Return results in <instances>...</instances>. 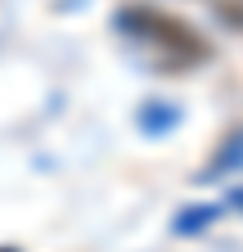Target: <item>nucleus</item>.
Segmentation results:
<instances>
[{
    "instance_id": "f257e3e1",
    "label": "nucleus",
    "mask_w": 243,
    "mask_h": 252,
    "mask_svg": "<svg viewBox=\"0 0 243 252\" xmlns=\"http://www.w3.org/2000/svg\"><path fill=\"white\" fill-rule=\"evenodd\" d=\"M117 27L126 32L131 41L149 45V54L167 59V72H189L194 63H203L212 54L207 36H198V27H189L185 18H176L167 9H149V5H131L117 14Z\"/></svg>"
},
{
    "instance_id": "f03ea898",
    "label": "nucleus",
    "mask_w": 243,
    "mask_h": 252,
    "mask_svg": "<svg viewBox=\"0 0 243 252\" xmlns=\"http://www.w3.org/2000/svg\"><path fill=\"white\" fill-rule=\"evenodd\" d=\"M216 216H221V203H207V207H189V216H176V230H180V234H194V230L212 225Z\"/></svg>"
},
{
    "instance_id": "7ed1b4c3",
    "label": "nucleus",
    "mask_w": 243,
    "mask_h": 252,
    "mask_svg": "<svg viewBox=\"0 0 243 252\" xmlns=\"http://www.w3.org/2000/svg\"><path fill=\"white\" fill-rule=\"evenodd\" d=\"M234 167H243V135H234V140L225 144V153H216V162L207 167V176H203V180H212L216 171H234Z\"/></svg>"
},
{
    "instance_id": "20e7f679",
    "label": "nucleus",
    "mask_w": 243,
    "mask_h": 252,
    "mask_svg": "<svg viewBox=\"0 0 243 252\" xmlns=\"http://www.w3.org/2000/svg\"><path fill=\"white\" fill-rule=\"evenodd\" d=\"M0 252H18V248H0Z\"/></svg>"
},
{
    "instance_id": "39448f33",
    "label": "nucleus",
    "mask_w": 243,
    "mask_h": 252,
    "mask_svg": "<svg viewBox=\"0 0 243 252\" xmlns=\"http://www.w3.org/2000/svg\"><path fill=\"white\" fill-rule=\"evenodd\" d=\"M239 203H243V194H239Z\"/></svg>"
}]
</instances>
